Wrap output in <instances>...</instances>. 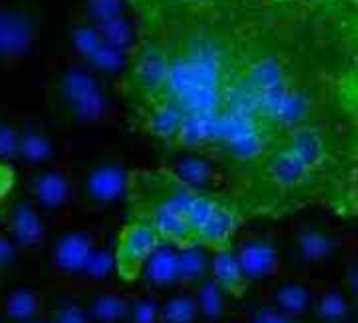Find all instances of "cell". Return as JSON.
Returning a JSON list of instances; mask_svg holds the SVG:
<instances>
[{"instance_id": "6da1fadb", "label": "cell", "mask_w": 358, "mask_h": 323, "mask_svg": "<svg viewBox=\"0 0 358 323\" xmlns=\"http://www.w3.org/2000/svg\"><path fill=\"white\" fill-rule=\"evenodd\" d=\"M52 99L57 109L71 122L90 124L109 114V95L101 74L86 63H71L55 76Z\"/></svg>"}, {"instance_id": "7a4b0ae2", "label": "cell", "mask_w": 358, "mask_h": 323, "mask_svg": "<svg viewBox=\"0 0 358 323\" xmlns=\"http://www.w3.org/2000/svg\"><path fill=\"white\" fill-rule=\"evenodd\" d=\"M162 238L157 231L141 219H134L126 227H122L117 235V244L113 248L115 273L122 282L132 284L141 277L151 254L162 246Z\"/></svg>"}, {"instance_id": "3957f363", "label": "cell", "mask_w": 358, "mask_h": 323, "mask_svg": "<svg viewBox=\"0 0 358 323\" xmlns=\"http://www.w3.org/2000/svg\"><path fill=\"white\" fill-rule=\"evenodd\" d=\"M71 44L76 48V53L80 55V59L92 67L96 74H109L115 71L124 65L126 57L130 53L117 48L115 44H111L99 27L78 21L71 27Z\"/></svg>"}, {"instance_id": "277c9868", "label": "cell", "mask_w": 358, "mask_h": 323, "mask_svg": "<svg viewBox=\"0 0 358 323\" xmlns=\"http://www.w3.org/2000/svg\"><path fill=\"white\" fill-rule=\"evenodd\" d=\"M38 38V23L25 8H0V61L23 59Z\"/></svg>"}, {"instance_id": "5b68a950", "label": "cell", "mask_w": 358, "mask_h": 323, "mask_svg": "<svg viewBox=\"0 0 358 323\" xmlns=\"http://www.w3.org/2000/svg\"><path fill=\"white\" fill-rule=\"evenodd\" d=\"M29 195L40 210L59 212L73 195V179L63 166H42L29 177Z\"/></svg>"}, {"instance_id": "8992f818", "label": "cell", "mask_w": 358, "mask_h": 323, "mask_svg": "<svg viewBox=\"0 0 358 323\" xmlns=\"http://www.w3.org/2000/svg\"><path fill=\"white\" fill-rule=\"evenodd\" d=\"M130 174L115 160L94 164L84 177V198L92 206H109L128 195Z\"/></svg>"}, {"instance_id": "52a82bcc", "label": "cell", "mask_w": 358, "mask_h": 323, "mask_svg": "<svg viewBox=\"0 0 358 323\" xmlns=\"http://www.w3.org/2000/svg\"><path fill=\"white\" fill-rule=\"evenodd\" d=\"M96 238L88 229H71L55 244L52 250V271L59 277H82L86 263L96 246Z\"/></svg>"}, {"instance_id": "ba28073f", "label": "cell", "mask_w": 358, "mask_h": 323, "mask_svg": "<svg viewBox=\"0 0 358 323\" xmlns=\"http://www.w3.org/2000/svg\"><path fill=\"white\" fill-rule=\"evenodd\" d=\"M6 233L19 250L36 252L44 242L40 208L31 200H17L6 214Z\"/></svg>"}, {"instance_id": "9c48e42d", "label": "cell", "mask_w": 358, "mask_h": 323, "mask_svg": "<svg viewBox=\"0 0 358 323\" xmlns=\"http://www.w3.org/2000/svg\"><path fill=\"white\" fill-rule=\"evenodd\" d=\"M170 172L176 179H180L185 185H189L193 189H201V191H214L224 181L222 170L212 160H208L206 156H199V153L182 156Z\"/></svg>"}, {"instance_id": "30bf717a", "label": "cell", "mask_w": 358, "mask_h": 323, "mask_svg": "<svg viewBox=\"0 0 358 323\" xmlns=\"http://www.w3.org/2000/svg\"><path fill=\"white\" fill-rule=\"evenodd\" d=\"M141 277L155 290H168L178 286V250L162 244L147 261Z\"/></svg>"}, {"instance_id": "8fae6325", "label": "cell", "mask_w": 358, "mask_h": 323, "mask_svg": "<svg viewBox=\"0 0 358 323\" xmlns=\"http://www.w3.org/2000/svg\"><path fill=\"white\" fill-rule=\"evenodd\" d=\"M212 280L220 286V290L224 294H231L235 298L243 296L248 286H250V280L245 277V273L241 269V263L237 259V252L233 248L214 252V259H212Z\"/></svg>"}, {"instance_id": "7c38bea8", "label": "cell", "mask_w": 358, "mask_h": 323, "mask_svg": "<svg viewBox=\"0 0 358 323\" xmlns=\"http://www.w3.org/2000/svg\"><path fill=\"white\" fill-rule=\"evenodd\" d=\"M237 259H239L241 269L250 282L268 277L273 271H277V263H279L275 248L262 240L243 244V248L237 252Z\"/></svg>"}, {"instance_id": "4fadbf2b", "label": "cell", "mask_w": 358, "mask_h": 323, "mask_svg": "<svg viewBox=\"0 0 358 323\" xmlns=\"http://www.w3.org/2000/svg\"><path fill=\"white\" fill-rule=\"evenodd\" d=\"M52 153H55L52 141L38 126L21 128L17 160H21L23 164H29V166H44L50 162Z\"/></svg>"}, {"instance_id": "5bb4252c", "label": "cell", "mask_w": 358, "mask_h": 323, "mask_svg": "<svg viewBox=\"0 0 358 323\" xmlns=\"http://www.w3.org/2000/svg\"><path fill=\"white\" fill-rule=\"evenodd\" d=\"M86 311L92 323H126L128 311H130V301L117 292L105 290L92 298Z\"/></svg>"}, {"instance_id": "9a60e30c", "label": "cell", "mask_w": 358, "mask_h": 323, "mask_svg": "<svg viewBox=\"0 0 358 323\" xmlns=\"http://www.w3.org/2000/svg\"><path fill=\"white\" fill-rule=\"evenodd\" d=\"M40 311H42V296L36 290L21 288V290H15L6 296L4 313L13 322L23 323L36 319L40 315Z\"/></svg>"}, {"instance_id": "2e32d148", "label": "cell", "mask_w": 358, "mask_h": 323, "mask_svg": "<svg viewBox=\"0 0 358 323\" xmlns=\"http://www.w3.org/2000/svg\"><path fill=\"white\" fill-rule=\"evenodd\" d=\"M199 317L197 301L189 292H178L159 309V323H195Z\"/></svg>"}, {"instance_id": "e0dca14e", "label": "cell", "mask_w": 358, "mask_h": 323, "mask_svg": "<svg viewBox=\"0 0 358 323\" xmlns=\"http://www.w3.org/2000/svg\"><path fill=\"white\" fill-rule=\"evenodd\" d=\"M208 269L206 248H187L178 250V286H193L203 282Z\"/></svg>"}, {"instance_id": "ac0fdd59", "label": "cell", "mask_w": 358, "mask_h": 323, "mask_svg": "<svg viewBox=\"0 0 358 323\" xmlns=\"http://www.w3.org/2000/svg\"><path fill=\"white\" fill-rule=\"evenodd\" d=\"M126 2L128 0H84L82 2V17L80 21L90 25H103L109 23L122 15H126Z\"/></svg>"}, {"instance_id": "d6986e66", "label": "cell", "mask_w": 358, "mask_h": 323, "mask_svg": "<svg viewBox=\"0 0 358 323\" xmlns=\"http://www.w3.org/2000/svg\"><path fill=\"white\" fill-rule=\"evenodd\" d=\"M224 292L220 290V286L208 277L203 282L197 284V294H195V301H197V309H199V317L203 319H218L222 315V307H224Z\"/></svg>"}, {"instance_id": "ffe728a7", "label": "cell", "mask_w": 358, "mask_h": 323, "mask_svg": "<svg viewBox=\"0 0 358 323\" xmlns=\"http://www.w3.org/2000/svg\"><path fill=\"white\" fill-rule=\"evenodd\" d=\"M111 273H115V259H113V250H109L105 244L94 246L86 269L82 273V277H86L88 282H105L111 277Z\"/></svg>"}, {"instance_id": "44dd1931", "label": "cell", "mask_w": 358, "mask_h": 323, "mask_svg": "<svg viewBox=\"0 0 358 323\" xmlns=\"http://www.w3.org/2000/svg\"><path fill=\"white\" fill-rule=\"evenodd\" d=\"M279 303H281V309L285 315H300L313 305V298L300 286L289 284V286L279 290Z\"/></svg>"}, {"instance_id": "7402d4cb", "label": "cell", "mask_w": 358, "mask_h": 323, "mask_svg": "<svg viewBox=\"0 0 358 323\" xmlns=\"http://www.w3.org/2000/svg\"><path fill=\"white\" fill-rule=\"evenodd\" d=\"M159 309L162 305L151 296H141L136 301H130L126 323H159Z\"/></svg>"}, {"instance_id": "603a6c76", "label": "cell", "mask_w": 358, "mask_h": 323, "mask_svg": "<svg viewBox=\"0 0 358 323\" xmlns=\"http://www.w3.org/2000/svg\"><path fill=\"white\" fill-rule=\"evenodd\" d=\"M136 11H164V8H203L220 0H128Z\"/></svg>"}, {"instance_id": "cb8c5ba5", "label": "cell", "mask_w": 358, "mask_h": 323, "mask_svg": "<svg viewBox=\"0 0 358 323\" xmlns=\"http://www.w3.org/2000/svg\"><path fill=\"white\" fill-rule=\"evenodd\" d=\"M19 135L21 128L0 120V162H13L19 156Z\"/></svg>"}, {"instance_id": "d4e9b609", "label": "cell", "mask_w": 358, "mask_h": 323, "mask_svg": "<svg viewBox=\"0 0 358 323\" xmlns=\"http://www.w3.org/2000/svg\"><path fill=\"white\" fill-rule=\"evenodd\" d=\"M48 323H92L90 315L84 307L76 305V303H65L61 307H57L50 317L46 319Z\"/></svg>"}, {"instance_id": "484cf974", "label": "cell", "mask_w": 358, "mask_h": 323, "mask_svg": "<svg viewBox=\"0 0 358 323\" xmlns=\"http://www.w3.org/2000/svg\"><path fill=\"white\" fill-rule=\"evenodd\" d=\"M319 315L325 322H340L346 315V305L342 303V298L338 294H329L321 301L319 305Z\"/></svg>"}, {"instance_id": "4316f807", "label": "cell", "mask_w": 358, "mask_h": 323, "mask_svg": "<svg viewBox=\"0 0 358 323\" xmlns=\"http://www.w3.org/2000/svg\"><path fill=\"white\" fill-rule=\"evenodd\" d=\"M17 250L19 248L15 246L10 235L8 233H0V273H4L13 265V261L17 256Z\"/></svg>"}, {"instance_id": "83f0119b", "label": "cell", "mask_w": 358, "mask_h": 323, "mask_svg": "<svg viewBox=\"0 0 358 323\" xmlns=\"http://www.w3.org/2000/svg\"><path fill=\"white\" fill-rule=\"evenodd\" d=\"M13 183H15L13 168H10L6 162H0V208H2V204H4V200L8 198V193H10Z\"/></svg>"}, {"instance_id": "f1b7e54d", "label": "cell", "mask_w": 358, "mask_h": 323, "mask_svg": "<svg viewBox=\"0 0 358 323\" xmlns=\"http://www.w3.org/2000/svg\"><path fill=\"white\" fill-rule=\"evenodd\" d=\"M275 4H292V2H298V0H271Z\"/></svg>"}, {"instance_id": "f546056e", "label": "cell", "mask_w": 358, "mask_h": 323, "mask_svg": "<svg viewBox=\"0 0 358 323\" xmlns=\"http://www.w3.org/2000/svg\"><path fill=\"white\" fill-rule=\"evenodd\" d=\"M23 323H48V322H46V319H38V317H36V319H29V322H23Z\"/></svg>"}, {"instance_id": "4dcf8cb0", "label": "cell", "mask_w": 358, "mask_h": 323, "mask_svg": "<svg viewBox=\"0 0 358 323\" xmlns=\"http://www.w3.org/2000/svg\"><path fill=\"white\" fill-rule=\"evenodd\" d=\"M350 4H352V8L357 11V15H358V0H350Z\"/></svg>"}]
</instances>
